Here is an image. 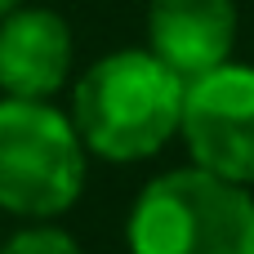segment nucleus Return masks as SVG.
<instances>
[{
	"label": "nucleus",
	"mask_w": 254,
	"mask_h": 254,
	"mask_svg": "<svg viewBox=\"0 0 254 254\" xmlns=\"http://www.w3.org/2000/svg\"><path fill=\"white\" fill-rule=\"evenodd\" d=\"M183 89L152 49H116L76 80L71 125L85 152L103 161H147L179 134Z\"/></svg>",
	"instance_id": "1"
},
{
	"label": "nucleus",
	"mask_w": 254,
	"mask_h": 254,
	"mask_svg": "<svg viewBox=\"0 0 254 254\" xmlns=\"http://www.w3.org/2000/svg\"><path fill=\"white\" fill-rule=\"evenodd\" d=\"M134 254H254V196L201 165L152 179L129 210Z\"/></svg>",
	"instance_id": "2"
},
{
	"label": "nucleus",
	"mask_w": 254,
	"mask_h": 254,
	"mask_svg": "<svg viewBox=\"0 0 254 254\" xmlns=\"http://www.w3.org/2000/svg\"><path fill=\"white\" fill-rule=\"evenodd\" d=\"M85 188V143L49 103L0 98V210L54 219Z\"/></svg>",
	"instance_id": "3"
},
{
	"label": "nucleus",
	"mask_w": 254,
	"mask_h": 254,
	"mask_svg": "<svg viewBox=\"0 0 254 254\" xmlns=\"http://www.w3.org/2000/svg\"><path fill=\"white\" fill-rule=\"evenodd\" d=\"M179 134L192 152V165L254 188V67L223 63L183 89Z\"/></svg>",
	"instance_id": "4"
},
{
	"label": "nucleus",
	"mask_w": 254,
	"mask_h": 254,
	"mask_svg": "<svg viewBox=\"0 0 254 254\" xmlns=\"http://www.w3.org/2000/svg\"><path fill=\"white\" fill-rule=\"evenodd\" d=\"M237 45V0H152L147 49L188 85L223 63Z\"/></svg>",
	"instance_id": "5"
},
{
	"label": "nucleus",
	"mask_w": 254,
	"mask_h": 254,
	"mask_svg": "<svg viewBox=\"0 0 254 254\" xmlns=\"http://www.w3.org/2000/svg\"><path fill=\"white\" fill-rule=\"evenodd\" d=\"M71 71V27L54 9H13L0 22V89L4 98L49 103Z\"/></svg>",
	"instance_id": "6"
},
{
	"label": "nucleus",
	"mask_w": 254,
	"mask_h": 254,
	"mask_svg": "<svg viewBox=\"0 0 254 254\" xmlns=\"http://www.w3.org/2000/svg\"><path fill=\"white\" fill-rule=\"evenodd\" d=\"M0 254H80V246L58 228H31L18 232L9 246H0Z\"/></svg>",
	"instance_id": "7"
},
{
	"label": "nucleus",
	"mask_w": 254,
	"mask_h": 254,
	"mask_svg": "<svg viewBox=\"0 0 254 254\" xmlns=\"http://www.w3.org/2000/svg\"><path fill=\"white\" fill-rule=\"evenodd\" d=\"M18 4H22V0H0V18H4V13H13Z\"/></svg>",
	"instance_id": "8"
}]
</instances>
